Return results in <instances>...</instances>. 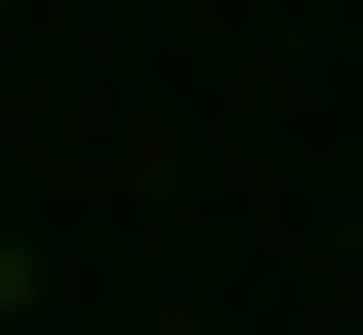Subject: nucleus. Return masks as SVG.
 <instances>
[{"label":"nucleus","instance_id":"nucleus-1","mask_svg":"<svg viewBox=\"0 0 363 335\" xmlns=\"http://www.w3.org/2000/svg\"><path fill=\"white\" fill-rule=\"evenodd\" d=\"M0 307H28V251H0Z\"/></svg>","mask_w":363,"mask_h":335}]
</instances>
